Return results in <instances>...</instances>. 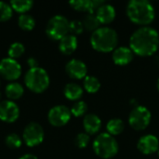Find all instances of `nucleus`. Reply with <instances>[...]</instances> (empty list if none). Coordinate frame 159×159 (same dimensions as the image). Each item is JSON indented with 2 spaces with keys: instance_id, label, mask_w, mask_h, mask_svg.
<instances>
[{
  "instance_id": "20",
  "label": "nucleus",
  "mask_w": 159,
  "mask_h": 159,
  "mask_svg": "<svg viewBox=\"0 0 159 159\" xmlns=\"http://www.w3.org/2000/svg\"><path fill=\"white\" fill-rule=\"evenodd\" d=\"M5 92L8 100L14 101L20 99L23 95L24 89L21 84L18 82H10L7 85L5 89Z\"/></svg>"
},
{
  "instance_id": "1",
  "label": "nucleus",
  "mask_w": 159,
  "mask_h": 159,
  "mask_svg": "<svg viewBox=\"0 0 159 159\" xmlns=\"http://www.w3.org/2000/svg\"><path fill=\"white\" fill-rule=\"evenodd\" d=\"M159 47L158 32L150 26L137 29L129 38V48L141 57H148L157 51Z\"/></svg>"
},
{
  "instance_id": "11",
  "label": "nucleus",
  "mask_w": 159,
  "mask_h": 159,
  "mask_svg": "<svg viewBox=\"0 0 159 159\" xmlns=\"http://www.w3.org/2000/svg\"><path fill=\"white\" fill-rule=\"evenodd\" d=\"M20 116V108L14 101L6 100L0 102V120L12 123Z\"/></svg>"
},
{
  "instance_id": "15",
  "label": "nucleus",
  "mask_w": 159,
  "mask_h": 159,
  "mask_svg": "<svg viewBox=\"0 0 159 159\" xmlns=\"http://www.w3.org/2000/svg\"><path fill=\"white\" fill-rule=\"evenodd\" d=\"M133 57H134V53L128 47L116 48L112 54L114 62L119 66H124L130 63L133 60Z\"/></svg>"
},
{
  "instance_id": "9",
  "label": "nucleus",
  "mask_w": 159,
  "mask_h": 159,
  "mask_svg": "<svg viewBox=\"0 0 159 159\" xmlns=\"http://www.w3.org/2000/svg\"><path fill=\"white\" fill-rule=\"evenodd\" d=\"M21 75V66L12 58H4L0 61V75L7 80L14 81Z\"/></svg>"
},
{
  "instance_id": "23",
  "label": "nucleus",
  "mask_w": 159,
  "mask_h": 159,
  "mask_svg": "<svg viewBox=\"0 0 159 159\" xmlns=\"http://www.w3.org/2000/svg\"><path fill=\"white\" fill-rule=\"evenodd\" d=\"M18 24L21 29H23L25 31H31L35 26V20L33 16H31L27 13H23L19 16Z\"/></svg>"
},
{
  "instance_id": "3",
  "label": "nucleus",
  "mask_w": 159,
  "mask_h": 159,
  "mask_svg": "<svg viewBox=\"0 0 159 159\" xmlns=\"http://www.w3.org/2000/svg\"><path fill=\"white\" fill-rule=\"evenodd\" d=\"M118 44V34L111 27H100L91 34L90 45L99 52L106 53L114 51Z\"/></svg>"
},
{
  "instance_id": "22",
  "label": "nucleus",
  "mask_w": 159,
  "mask_h": 159,
  "mask_svg": "<svg viewBox=\"0 0 159 159\" xmlns=\"http://www.w3.org/2000/svg\"><path fill=\"white\" fill-rule=\"evenodd\" d=\"M84 89L89 93H96L101 89V82L100 80L93 76V75H87L84 78Z\"/></svg>"
},
{
  "instance_id": "4",
  "label": "nucleus",
  "mask_w": 159,
  "mask_h": 159,
  "mask_svg": "<svg viewBox=\"0 0 159 159\" xmlns=\"http://www.w3.org/2000/svg\"><path fill=\"white\" fill-rule=\"evenodd\" d=\"M93 151L101 158L110 159L116 156L118 143L114 136L109 133L99 134L93 142Z\"/></svg>"
},
{
  "instance_id": "35",
  "label": "nucleus",
  "mask_w": 159,
  "mask_h": 159,
  "mask_svg": "<svg viewBox=\"0 0 159 159\" xmlns=\"http://www.w3.org/2000/svg\"><path fill=\"white\" fill-rule=\"evenodd\" d=\"M157 154H158V157H159V149H158V151H157Z\"/></svg>"
},
{
  "instance_id": "6",
  "label": "nucleus",
  "mask_w": 159,
  "mask_h": 159,
  "mask_svg": "<svg viewBox=\"0 0 159 159\" xmlns=\"http://www.w3.org/2000/svg\"><path fill=\"white\" fill-rule=\"evenodd\" d=\"M70 21L63 15H55L49 19L46 26L47 35L53 40H61L69 34Z\"/></svg>"
},
{
  "instance_id": "21",
  "label": "nucleus",
  "mask_w": 159,
  "mask_h": 159,
  "mask_svg": "<svg viewBox=\"0 0 159 159\" xmlns=\"http://www.w3.org/2000/svg\"><path fill=\"white\" fill-rule=\"evenodd\" d=\"M125 128L124 122L120 118H112L108 121L106 125L107 133H109L112 136L119 135L123 132Z\"/></svg>"
},
{
  "instance_id": "29",
  "label": "nucleus",
  "mask_w": 159,
  "mask_h": 159,
  "mask_svg": "<svg viewBox=\"0 0 159 159\" xmlns=\"http://www.w3.org/2000/svg\"><path fill=\"white\" fill-rule=\"evenodd\" d=\"M13 9L10 4L0 1V21H6L9 20L12 16Z\"/></svg>"
},
{
  "instance_id": "30",
  "label": "nucleus",
  "mask_w": 159,
  "mask_h": 159,
  "mask_svg": "<svg viewBox=\"0 0 159 159\" xmlns=\"http://www.w3.org/2000/svg\"><path fill=\"white\" fill-rule=\"evenodd\" d=\"M89 141H90L89 135L88 133H86V132H81V133L77 134L76 137L75 138V144L78 148L83 149V148H86L89 145Z\"/></svg>"
},
{
  "instance_id": "10",
  "label": "nucleus",
  "mask_w": 159,
  "mask_h": 159,
  "mask_svg": "<svg viewBox=\"0 0 159 159\" xmlns=\"http://www.w3.org/2000/svg\"><path fill=\"white\" fill-rule=\"evenodd\" d=\"M71 110L65 105H55L48 114V122L54 127H62L71 119Z\"/></svg>"
},
{
  "instance_id": "27",
  "label": "nucleus",
  "mask_w": 159,
  "mask_h": 159,
  "mask_svg": "<svg viewBox=\"0 0 159 159\" xmlns=\"http://www.w3.org/2000/svg\"><path fill=\"white\" fill-rule=\"evenodd\" d=\"M71 110V114L75 116V117H80L82 116H84L87 111H88V105L85 102L83 101H78L75 103L73 104Z\"/></svg>"
},
{
  "instance_id": "2",
  "label": "nucleus",
  "mask_w": 159,
  "mask_h": 159,
  "mask_svg": "<svg viewBox=\"0 0 159 159\" xmlns=\"http://www.w3.org/2000/svg\"><path fill=\"white\" fill-rule=\"evenodd\" d=\"M127 15L135 24L148 26L156 17L154 6L147 0H131L127 5Z\"/></svg>"
},
{
  "instance_id": "33",
  "label": "nucleus",
  "mask_w": 159,
  "mask_h": 159,
  "mask_svg": "<svg viewBox=\"0 0 159 159\" xmlns=\"http://www.w3.org/2000/svg\"><path fill=\"white\" fill-rule=\"evenodd\" d=\"M19 159H38L33 154H25L23 156H21Z\"/></svg>"
},
{
  "instance_id": "28",
  "label": "nucleus",
  "mask_w": 159,
  "mask_h": 159,
  "mask_svg": "<svg viewBox=\"0 0 159 159\" xmlns=\"http://www.w3.org/2000/svg\"><path fill=\"white\" fill-rule=\"evenodd\" d=\"M6 144L10 149H17L21 146L22 140L17 133H10L6 137Z\"/></svg>"
},
{
  "instance_id": "17",
  "label": "nucleus",
  "mask_w": 159,
  "mask_h": 159,
  "mask_svg": "<svg viewBox=\"0 0 159 159\" xmlns=\"http://www.w3.org/2000/svg\"><path fill=\"white\" fill-rule=\"evenodd\" d=\"M83 127L89 135L96 134L102 128V120L95 114H87L83 119Z\"/></svg>"
},
{
  "instance_id": "7",
  "label": "nucleus",
  "mask_w": 159,
  "mask_h": 159,
  "mask_svg": "<svg viewBox=\"0 0 159 159\" xmlns=\"http://www.w3.org/2000/svg\"><path fill=\"white\" fill-rule=\"evenodd\" d=\"M151 118L152 116L149 109L145 106L138 105L137 107H134L130 112L129 116V123L133 129L141 131L149 126Z\"/></svg>"
},
{
  "instance_id": "19",
  "label": "nucleus",
  "mask_w": 159,
  "mask_h": 159,
  "mask_svg": "<svg viewBox=\"0 0 159 159\" xmlns=\"http://www.w3.org/2000/svg\"><path fill=\"white\" fill-rule=\"evenodd\" d=\"M63 94L70 101H77L83 95V89L76 83H68L64 87Z\"/></svg>"
},
{
  "instance_id": "18",
  "label": "nucleus",
  "mask_w": 159,
  "mask_h": 159,
  "mask_svg": "<svg viewBox=\"0 0 159 159\" xmlns=\"http://www.w3.org/2000/svg\"><path fill=\"white\" fill-rule=\"evenodd\" d=\"M78 46V40L77 37L74 34H68L64 37H62L60 40L59 43V49L61 53L65 55H70L73 52L75 51Z\"/></svg>"
},
{
  "instance_id": "25",
  "label": "nucleus",
  "mask_w": 159,
  "mask_h": 159,
  "mask_svg": "<svg viewBox=\"0 0 159 159\" xmlns=\"http://www.w3.org/2000/svg\"><path fill=\"white\" fill-rule=\"evenodd\" d=\"M82 22H83L84 28L88 31L92 32V33L94 31H96L97 29H99L100 24H101L95 14H87L84 17Z\"/></svg>"
},
{
  "instance_id": "8",
  "label": "nucleus",
  "mask_w": 159,
  "mask_h": 159,
  "mask_svg": "<svg viewBox=\"0 0 159 159\" xmlns=\"http://www.w3.org/2000/svg\"><path fill=\"white\" fill-rule=\"evenodd\" d=\"M45 138V132L42 126L36 122H31L23 129L22 140L29 147L39 145Z\"/></svg>"
},
{
  "instance_id": "13",
  "label": "nucleus",
  "mask_w": 159,
  "mask_h": 159,
  "mask_svg": "<svg viewBox=\"0 0 159 159\" xmlns=\"http://www.w3.org/2000/svg\"><path fill=\"white\" fill-rule=\"evenodd\" d=\"M138 150L143 155H152L159 149V141L157 136L148 134L142 136L137 143Z\"/></svg>"
},
{
  "instance_id": "14",
  "label": "nucleus",
  "mask_w": 159,
  "mask_h": 159,
  "mask_svg": "<svg viewBox=\"0 0 159 159\" xmlns=\"http://www.w3.org/2000/svg\"><path fill=\"white\" fill-rule=\"evenodd\" d=\"M70 6L81 12H87L88 14H94L97 9L104 4L102 0H73L69 2Z\"/></svg>"
},
{
  "instance_id": "5",
  "label": "nucleus",
  "mask_w": 159,
  "mask_h": 159,
  "mask_svg": "<svg viewBox=\"0 0 159 159\" xmlns=\"http://www.w3.org/2000/svg\"><path fill=\"white\" fill-rule=\"evenodd\" d=\"M49 81L50 79L48 72L39 66L30 68L24 75V83L26 87L35 93L45 91L49 86Z\"/></svg>"
},
{
  "instance_id": "16",
  "label": "nucleus",
  "mask_w": 159,
  "mask_h": 159,
  "mask_svg": "<svg viewBox=\"0 0 159 159\" xmlns=\"http://www.w3.org/2000/svg\"><path fill=\"white\" fill-rule=\"evenodd\" d=\"M95 15L101 24H109L115 20L116 12L112 5L104 3L97 9Z\"/></svg>"
},
{
  "instance_id": "26",
  "label": "nucleus",
  "mask_w": 159,
  "mask_h": 159,
  "mask_svg": "<svg viewBox=\"0 0 159 159\" xmlns=\"http://www.w3.org/2000/svg\"><path fill=\"white\" fill-rule=\"evenodd\" d=\"M24 51H25V47H24V45L22 43L14 42L9 46L7 53H8L9 58L16 59V58L20 57L24 53Z\"/></svg>"
},
{
  "instance_id": "36",
  "label": "nucleus",
  "mask_w": 159,
  "mask_h": 159,
  "mask_svg": "<svg viewBox=\"0 0 159 159\" xmlns=\"http://www.w3.org/2000/svg\"><path fill=\"white\" fill-rule=\"evenodd\" d=\"M0 99H1V93H0Z\"/></svg>"
},
{
  "instance_id": "31",
  "label": "nucleus",
  "mask_w": 159,
  "mask_h": 159,
  "mask_svg": "<svg viewBox=\"0 0 159 159\" xmlns=\"http://www.w3.org/2000/svg\"><path fill=\"white\" fill-rule=\"evenodd\" d=\"M84 25L82 20H74L70 21V26H69V33L71 34L76 35V34H80L83 33L84 31Z\"/></svg>"
},
{
  "instance_id": "34",
  "label": "nucleus",
  "mask_w": 159,
  "mask_h": 159,
  "mask_svg": "<svg viewBox=\"0 0 159 159\" xmlns=\"http://www.w3.org/2000/svg\"><path fill=\"white\" fill-rule=\"evenodd\" d=\"M157 89H158V91H159V78H158V80H157Z\"/></svg>"
},
{
  "instance_id": "24",
  "label": "nucleus",
  "mask_w": 159,
  "mask_h": 159,
  "mask_svg": "<svg viewBox=\"0 0 159 159\" xmlns=\"http://www.w3.org/2000/svg\"><path fill=\"white\" fill-rule=\"evenodd\" d=\"M34 2L32 0H12L10 2V6L12 9L20 12V14L26 13L28 10L32 8Z\"/></svg>"
},
{
  "instance_id": "32",
  "label": "nucleus",
  "mask_w": 159,
  "mask_h": 159,
  "mask_svg": "<svg viewBox=\"0 0 159 159\" xmlns=\"http://www.w3.org/2000/svg\"><path fill=\"white\" fill-rule=\"evenodd\" d=\"M27 63L28 65L30 66V68H35V67H38V61L34 57H30L28 58L27 60Z\"/></svg>"
},
{
  "instance_id": "12",
  "label": "nucleus",
  "mask_w": 159,
  "mask_h": 159,
  "mask_svg": "<svg viewBox=\"0 0 159 159\" xmlns=\"http://www.w3.org/2000/svg\"><path fill=\"white\" fill-rule=\"evenodd\" d=\"M65 71L67 75L73 79H83L87 76L88 67L84 61L78 59L70 60L65 65Z\"/></svg>"
}]
</instances>
